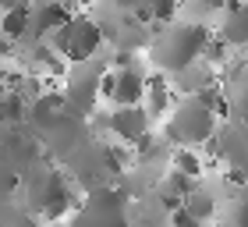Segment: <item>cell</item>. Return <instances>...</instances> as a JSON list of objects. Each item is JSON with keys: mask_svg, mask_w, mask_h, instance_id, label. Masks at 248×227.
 I'll use <instances>...</instances> for the list:
<instances>
[{"mask_svg": "<svg viewBox=\"0 0 248 227\" xmlns=\"http://www.w3.org/2000/svg\"><path fill=\"white\" fill-rule=\"evenodd\" d=\"M206 39H209L206 25H191V21L167 25L160 36L149 43L153 64L160 67V71L181 75V71H188V67L202 57V47H206Z\"/></svg>", "mask_w": 248, "mask_h": 227, "instance_id": "1", "label": "cell"}, {"mask_svg": "<svg viewBox=\"0 0 248 227\" xmlns=\"http://www.w3.org/2000/svg\"><path fill=\"white\" fill-rule=\"evenodd\" d=\"M217 131V110L206 96H188L177 103V110L170 114V124H167V135L177 142V146H188L195 149L199 142L213 139Z\"/></svg>", "mask_w": 248, "mask_h": 227, "instance_id": "2", "label": "cell"}, {"mask_svg": "<svg viewBox=\"0 0 248 227\" xmlns=\"http://www.w3.org/2000/svg\"><path fill=\"white\" fill-rule=\"evenodd\" d=\"M99 43H103V29L85 15H71L50 32V50H57L64 61H89L99 50Z\"/></svg>", "mask_w": 248, "mask_h": 227, "instance_id": "3", "label": "cell"}, {"mask_svg": "<svg viewBox=\"0 0 248 227\" xmlns=\"http://www.w3.org/2000/svg\"><path fill=\"white\" fill-rule=\"evenodd\" d=\"M25 188H29V195H32V206H36L46 220L64 217V210L71 206V195H67L64 181H61V174L53 167H39L36 174L29 178Z\"/></svg>", "mask_w": 248, "mask_h": 227, "instance_id": "4", "label": "cell"}, {"mask_svg": "<svg viewBox=\"0 0 248 227\" xmlns=\"http://www.w3.org/2000/svg\"><path fill=\"white\" fill-rule=\"evenodd\" d=\"M220 39L227 47H248V4L245 0H223Z\"/></svg>", "mask_w": 248, "mask_h": 227, "instance_id": "5", "label": "cell"}, {"mask_svg": "<svg viewBox=\"0 0 248 227\" xmlns=\"http://www.w3.org/2000/svg\"><path fill=\"white\" fill-rule=\"evenodd\" d=\"M110 131L124 142H135L142 131H149V114H145L139 103L131 107H121L117 114H110Z\"/></svg>", "mask_w": 248, "mask_h": 227, "instance_id": "6", "label": "cell"}, {"mask_svg": "<svg viewBox=\"0 0 248 227\" xmlns=\"http://www.w3.org/2000/svg\"><path fill=\"white\" fill-rule=\"evenodd\" d=\"M71 18L64 4H53V0H43V4H29V32L32 36H50L57 25Z\"/></svg>", "mask_w": 248, "mask_h": 227, "instance_id": "7", "label": "cell"}, {"mask_svg": "<svg viewBox=\"0 0 248 227\" xmlns=\"http://www.w3.org/2000/svg\"><path fill=\"white\" fill-rule=\"evenodd\" d=\"M110 96H114L121 107L142 103V96H145V75L135 71V67H121V71H114V89H110Z\"/></svg>", "mask_w": 248, "mask_h": 227, "instance_id": "8", "label": "cell"}, {"mask_svg": "<svg viewBox=\"0 0 248 227\" xmlns=\"http://www.w3.org/2000/svg\"><path fill=\"white\" fill-rule=\"evenodd\" d=\"M117 7L135 15L139 21H167L174 15L177 0H117Z\"/></svg>", "mask_w": 248, "mask_h": 227, "instance_id": "9", "label": "cell"}, {"mask_svg": "<svg viewBox=\"0 0 248 227\" xmlns=\"http://www.w3.org/2000/svg\"><path fill=\"white\" fill-rule=\"evenodd\" d=\"M191 192V178H185V174H177V170H170L160 185H156V199L163 202L167 210H177L185 202V195Z\"/></svg>", "mask_w": 248, "mask_h": 227, "instance_id": "10", "label": "cell"}, {"mask_svg": "<svg viewBox=\"0 0 248 227\" xmlns=\"http://www.w3.org/2000/svg\"><path fill=\"white\" fill-rule=\"evenodd\" d=\"M0 36L4 39H25L29 36V0H21V4L0 11Z\"/></svg>", "mask_w": 248, "mask_h": 227, "instance_id": "11", "label": "cell"}, {"mask_svg": "<svg viewBox=\"0 0 248 227\" xmlns=\"http://www.w3.org/2000/svg\"><path fill=\"white\" fill-rule=\"evenodd\" d=\"M181 206H185L199 224H202V220H209L213 213H217V202H213V195H209V192H199V188H191V192H188Z\"/></svg>", "mask_w": 248, "mask_h": 227, "instance_id": "12", "label": "cell"}, {"mask_svg": "<svg viewBox=\"0 0 248 227\" xmlns=\"http://www.w3.org/2000/svg\"><path fill=\"white\" fill-rule=\"evenodd\" d=\"M170 167L177 170V174H185V178H199V174H202V160H199V156L188 149V146H181V149L174 153Z\"/></svg>", "mask_w": 248, "mask_h": 227, "instance_id": "13", "label": "cell"}, {"mask_svg": "<svg viewBox=\"0 0 248 227\" xmlns=\"http://www.w3.org/2000/svg\"><path fill=\"white\" fill-rule=\"evenodd\" d=\"M21 96H15L11 89H0V128H4L7 121H21L25 114H21Z\"/></svg>", "mask_w": 248, "mask_h": 227, "instance_id": "14", "label": "cell"}, {"mask_svg": "<svg viewBox=\"0 0 248 227\" xmlns=\"http://www.w3.org/2000/svg\"><path fill=\"white\" fill-rule=\"evenodd\" d=\"M227 227H248V185L231 199V206H227Z\"/></svg>", "mask_w": 248, "mask_h": 227, "instance_id": "15", "label": "cell"}, {"mask_svg": "<svg viewBox=\"0 0 248 227\" xmlns=\"http://www.w3.org/2000/svg\"><path fill=\"white\" fill-rule=\"evenodd\" d=\"M170 224H174V227H199V220L191 217V213H188L185 206H177V210H170Z\"/></svg>", "mask_w": 248, "mask_h": 227, "instance_id": "16", "label": "cell"}, {"mask_svg": "<svg viewBox=\"0 0 248 227\" xmlns=\"http://www.w3.org/2000/svg\"><path fill=\"white\" fill-rule=\"evenodd\" d=\"M195 4H202V7H223V0H195Z\"/></svg>", "mask_w": 248, "mask_h": 227, "instance_id": "17", "label": "cell"}, {"mask_svg": "<svg viewBox=\"0 0 248 227\" xmlns=\"http://www.w3.org/2000/svg\"><path fill=\"white\" fill-rule=\"evenodd\" d=\"M15 4H21V0H0V11H7V7H15Z\"/></svg>", "mask_w": 248, "mask_h": 227, "instance_id": "18", "label": "cell"}, {"mask_svg": "<svg viewBox=\"0 0 248 227\" xmlns=\"http://www.w3.org/2000/svg\"><path fill=\"white\" fill-rule=\"evenodd\" d=\"M75 227H85V224H75Z\"/></svg>", "mask_w": 248, "mask_h": 227, "instance_id": "19", "label": "cell"}]
</instances>
